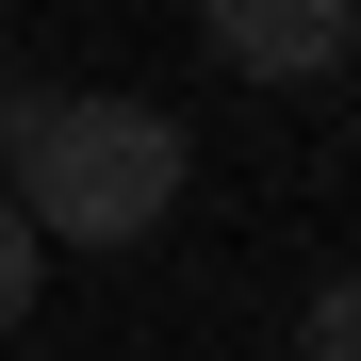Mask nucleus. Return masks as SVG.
<instances>
[{"instance_id": "f257e3e1", "label": "nucleus", "mask_w": 361, "mask_h": 361, "mask_svg": "<svg viewBox=\"0 0 361 361\" xmlns=\"http://www.w3.org/2000/svg\"><path fill=\"white\" fill-rule=\"evenodd\" d=\"M180 180H197L180 115H148V99H66V82H49V115L17 132V164H0V197L33 214V247H148V230L180 214Z\"/></svg>"}, {"instance_id": "f03ea898", "label": "nucleus", "mask_w": 361, "mask_h": 361, "mask_svg": "<svg viewBox=\"0 0 361 361\" xmlns=\"http://www.w3.org/2000/svg\"><path fill=\"white\" fill-rule=\"evenodd\" d=\"M197 33H214V66H247V82H329L345 66V0H197Z\"/></svg>"}, {"instance_id": "7ed1b4c3", "label": "nucleus", "mask_w": 361, "mask_h": 361, "mask_svg": "<svg viewBox=\"0 0 361 361\" xmlns=\"http://www.w3.org/2000/svg\"><path fill=\"white\" fill-rule=\"evenodd\" d=\"M33 279H49V247H33L17 197H0V329H33Z\"/></svg>"}, {"instance_id": "20e7f679", "label": "nucleus", "mask_w": 361, "mask_h": 361, "mask_svg": "<svg viewBox=\"0 0 361 361\" xmlns=\"http://www.w3.org/2000/svg\"><path fill=\"white\" fill-rule=\"evenodd\" d=\"M295 361H361V279H329V295H312V329H295Z\"/></svg>"}, {"instance_id": "39448f33", "label": "nucleus", "mask_w": 361, "mask_h": 361, "mask_svg": "<svg viewBox=\"0 0 361 361\" xmlns=\"http://www.w3.org/2000/svg\"><path fill=\"white\" fill-rule=\"evenodd\" d=\"M345 33H361V0H345Z\"/></svg>"}]
</instances>
